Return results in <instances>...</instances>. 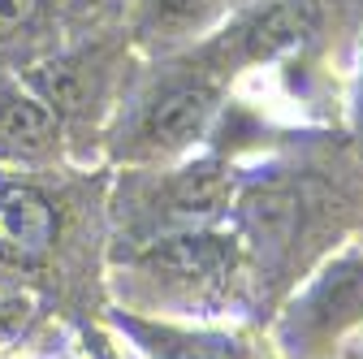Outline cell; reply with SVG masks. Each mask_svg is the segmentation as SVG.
Segmentation results:
<instances>
[{"mask_svg":"<svg viewBox=\"0 0 363 359\" xmlns=\"http://www.w3.org/2000/svg\"><path fill=\"white\" fill-rule=\"evenodd\" d=\"M216 0H156V13L164 22H195L199 13H208Z\"/></svg>","mask_w":363,"mask_h":359,"instance_id":"9","label":"cell"},{"mask_svg":"<svg viewBox=\"0 0 363 359\" xmlns=\"http://www.w3.org/2000/svg\"><path fill=\"white\" fill-rule=\"evenodd\" d=\"M35 9H39V0H0V35H9L22 22H30Z\"/></svg>","mask_w":363,"mask_h":359,"instance_id":"10","label":"cell"},{"mask_svg":"<svg viewBox=\"0 0 363 359\" xmlns=\"http://www.w3.org/2000/svg\"><path fill=\"white\" fill-rule=\"evenodd\" d=\"M57 139V117L48 109V100L35 96H13L0 109V148L9 152H43Z\"/></svg>","mask_w":363,"mask_h":359,"instance_id":"4","label":"cell"},{"mask_svg":"<svg viewBox=\"0 0 363 359\" xmlns=\"http://www.w3.org/2000/svg\"><path fill=\"white\" fill-rule=\"evenodd\" d=\"M208 113H212V87H203V82L169 87V92H160L152 100V109L143 117V139L164 143V148L186 143V139H195V134L203 130Z\"/></svg>","mask_w":363,"mask_h":359,"instance_id":"3","label":"cell"},{"mask_svg":"<svg viewBox=\"0 0 363 359\" xmlns=\"http://www.w3.org/2000/svg\"><path fill=\"white\" fill-rule=\"evenodd\" d=\"M143 264L169 282H212L230 268V247L212 234H173L147 247Z\"/></svg>","mask_w":363,"mask_h":359,"instance_id":"2","label":"cell"},{"mask_svg":"<svg viewBox=\"0 0 363 359\" xmlns=\"http://www.w3.org/2000/svg\"><path fill=\"white\" fill-rule=\"evenodd\" d=\"M26 316H30V303L26 299H0V346L22 333Z\"/></svg>","mask_w":363,"mask_h":359,"instance_id":"8","label":"cell"},{"mask_svg":"<svg viewBox=\"0 0 363 359\" xmlns=\"http://www.w3.org/2000/svg\"><path fill=\"white\" fill-rule=\"evenodd\" d=\"M156 359H242V346L220 333H177V329H143Z\"/></svg>","mask_w":363,"mask_h":359,"instance_id":"6","label":"cell"},{"mask_svg":"<svg viewBox=\"0 0 363 359\" xmlns=\"http://www.w3.org/2000/svg\"><path fill=\"white\" fill-rule=\"evenodd\" d=\"M52 243H57L52 199L26 182L0 177V255L18 264H35L52 251Z\"/></svg>","mask_w":363,"mask_h":359,"instance_id":"1","label":"cell"},{"mask_svg":"<svg viewBox=\"0 0 363 359\" xmlns=\"http://www.w3.org/2000/svg\"><path fill=\"white\" fill-rule=\"evenodd\" d=\"M169 199L177 212H186V216H203V212H216L234 199V173L230 169H220V165H191L186 173H177L173 177V187H169Z\"/></svg>","mask_w":363,"mask_h":359,"instance_id":"5","label":"cell"},{"mask_svg":"<svg viewBox=\"0 0 363 359\" xmlns=\"http://www.w3.org/2000/svg\"><path fill=\"white\" fill-rule=\"evenodd\" d=\"M298 35H303V26H298L290 5H268L264 13H255L242 26V43H247L251 57H277V53L290 48Z\"/></svg>","mask_w":363,"mask_h":359,"instance_id":"7","label":"cell"}]
</instances>
